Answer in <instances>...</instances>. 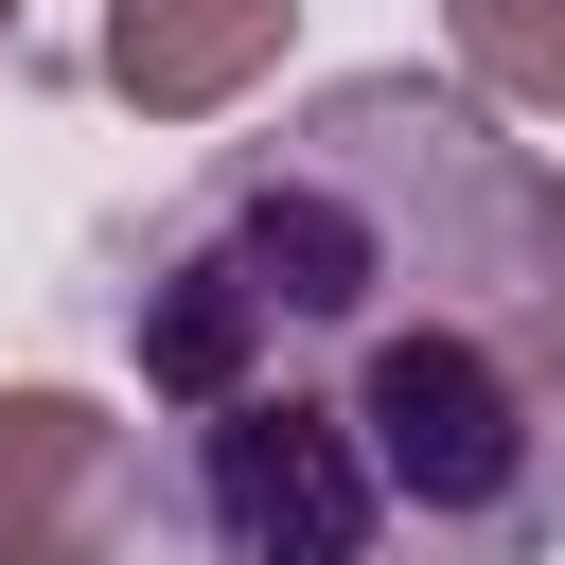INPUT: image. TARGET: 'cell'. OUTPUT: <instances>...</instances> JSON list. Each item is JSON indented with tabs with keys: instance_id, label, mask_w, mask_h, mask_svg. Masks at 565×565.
<instances>
[{
	"instance_id": "6da1fadb",
	"label": "cell",
	"mask_w": 565,
	"mask_h": 565,
	"mask_svg": "<svg viewBox=\"0 0 565 565\" xmlns=\"http://www.w3.org/2000/svg\"><path fill=\"white\" fill-rule=\"evenodd\" d=\"M124 371L177 565H547L565 177L459 71H335L141 230Z\"/></svg>"
},
{
	"instance_id": "7a4b0ae2",
	"label": "cell",
	"mask_w": 565,
	"mask_h": 565,
	"mask_svg": "<svg viewBox=\"0 0 565 565\" xmlns=\"http://www.w3.org/2000/svg\"><path fill=\"white\" fill-rule=\"evenodd\" d=\"M0 565H141V424L88 388H0Z\"/></svg>"
},
{
	"instance_id": "3957f363",
	"label": "cell",
	"mask_w": 565,
	"mask_h": 565,
	"mask_svg": "<svg viewBox=\"0 0 565 565\" xmlns=\"http://www.w3.org/2000/svg\"><path fill=\"white\" fill-rule=\"evenodd\" d=\"M282 18L300 0H106V88L141 124H230L282 71Z\"/></svg>"
},
{
	"instance_id": "277c9868",
	"label": "cell",
	"mask_w": 565,
	"mask_h": 565,
	"mask_svg": "<svg viewBox=\"0 0 565 565\" xmlns=\"http://www.w3.org/2000/svg\"><path fill=\"white\" fill-rule=\"evenodd\" d=\"M459 35V88L512 106V124H565V0H441Z\"/></svg>"
},
{
	"instance_id": "5b68a950",
	"label": "cell",
	"mask_w": 565,
	"mask_h": 565,
	"mask_svg": "<svg viewBox=\"0 0 565 565\" xmlns=\"http://www.w3.org/2000/svg\"><path fill=\"white\" fill-rule=\"evenodd\" d=\"M0 35H18V0H0Z\"/></svg>"
}]
</instances>
